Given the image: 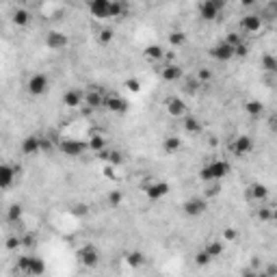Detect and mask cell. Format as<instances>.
<instances>
[{
	"mask_svg": "<svg viewBox=\"0 0 277 277\" xmlns=\"http://www.w3.org/2000/svg\"><path fill=\"white\" fill-rule=\"evenodd\" d=\"M227 173H230V162L227 160H210L208 165L202 167L199 178H202L206 184L208 182H221Z\"/></svg>",
	"mask_w": 277,
	"mask_h": 277,
	"instance_id": "obj_1",
	"label": "cell"
},
{
	"mask_svg": "<svg viewBox=\"0 0 277 277\" xmlns=\"http://www.w3.org/2000/svg\"><path fill=\"white\" fill-rule=\"evenodd\" d=\"M18 271L22 275L41 277L43 273H46V262L37 256H20L18 258Z\"/></svg>",
	"mask_w": 277,
	"mask_h": 277,
	"instance_id": "obj_2",
	"label": "cell"
},
{
	"mask_svg": "<svg viewBox=\"0 0 277 277\" xmlns=\"http://www.w3.org/2000/svg\"><path fill=\"white\" fill-rule=\"evenodd\" d=\"M199 18L206 20V22H213L221 15V11L225 9V2L223 0H204L199 2Z\"/></svg>",
	"mask_w": 277,
	"mask_h": 277,
	"instance_id": "obj_3",
	"label": "cell"
},
{
	"mask_svg": "<svg viewBox=\"0 0 277 277\" xmlns=\"http://www.w3.org/2000/svg\"><path fill=\"white\" fill-rule=\"evenodd\" d=\"M87 150H89V145L83 143V141H78V139H61L59 141V152H63V154L69 156V158H78V156H83Z\"/></svg>",
	"mask_w": 277,
	"mask_h": 277,
	"instance_id": "obj_4",
	"label": "cell"
},
{
	"mask_svg": "<svg viewBox=\"0 0 277 277\" xmlns=\"http://www.w3.org/2000/svg\"><path fill=\"white\" fill-rule=\"evenodd\" d=\"M253 150V139L249 137V134H238L236 139H232L230 143V152L232 156H236V158H243V156L251 154Z\"/></svg>",
	"mask_w": 277,
	"mask_h": 277,
	"instance_id": "obj_5",
	"label": "cell"
},
{
	"mask_svg": "<svg viewBox=\"0 0 277 277\" xmlns=\"http://www.w3.org/2000/svg\"><path fill=\"white\" fill-rule=\"evenodd\" d=\"M264 26V18L260 13H247L241 18V32L243 35H256L262 31Z\"/></svg>",
	"mask_w": 277,
	"mask_h": 277,
	"instance_id": "obj_6",
	"label": "cell"
},
{
	"mask_svg": "<svg viewBox=\"0 0 277 277\" xmlns=\"http://www.w3.org/2000/svg\"><path fill=\"white\" fill-rule=\"evenodd\" d=\"M106 93L100 89V87H91V89L85 91V106L91 108V111H97V108L106 106Z\"/></svg>",
	"mask_w": 277,
	"mask_h": 277,
	"instance_id": "obj_7",
	"label": "cell"
},
{
	"mask_svg": "<svg viewBox=\"0 0 277 277\" xmlns=\"http://www.w3.org/2000/svg\"><path fill=\"white\" fill-rule=\"evenodd\" d=\"M76 256H78V262L87 269H95L97 264H100V251H97L93 245H83Z\"/></svg>",
	"mask_w": 277,
	"mask_h": 277,
	"instance_id": "obj_8",
	"label": "cell"
},
{
	"mask_svg": "<svg viewBox=\"0 0 277 277\" xmlns=\"http://www.w3.org/2000/svg\"><path fill=\"white\" fill-rule=\"evenodd\" d=\"M48 87H50V80H48L46 74H32L29 78V83H26V91H29L31 95H43L48 91Z\"/></svg>",
	"mask_w": 277,
	"mask_h": 277,
	"instance_id": "obj_9",
	"label": "cell"
},
{
	"mask_svg": "<svg viewBox=\"0 0 277 277\" xmlns=\"http://www.w3.org/2000/svg\"><path fill=\"white\" fill-rule=\"evenodd\" d=\"M184 215L186 216H191V219H195V216H202L206 210H208V199L204 197H191V199H186V202H184Z\"/></svg>",
	"mask_w": 277,
	"mask_h": 277,
	"instance_id": "obj_10",
	"label": "cell"
},
{
	"mask_svg": "<svg viewBox=\"0 0 277 277\" xmlns=\"http://www.w3.org/2000/svg\"><path fill=\"white\" fill-rule=\"evenodd\" d=\"M208 52H210V57H213L215 61H219V63H227V61H232V59H234V48H232L225 39H221L219 43H215Z\"/></svg>",
	"mask_w": 277,
	"mask_h": 277,
	"instance_id": "obj_11",
	"label": "cell"
},
{
	"mask_svg": "<svg viewBox=\"0 0 277 277\" xmlns=\"http://www.w3.org/2000/svg\"><path fill=\"white\" fill-rule=\"evenodd\" d=\"M46 46L50 48V50L59 52V50H65V48L69 46V37L65 35L61 31H50L46 35Z\"/></svg>",
	"mask_w": 277,
	"mask_h": 277,
	"instance_id": "obj_12",
	"label": "cell"
},
{
	"mask_svg": "<svg viewBox=\"0 0 277 277\" xmlns=\"http://www.w3.org/2000/svg\"><path fill=\"white\" fill-rule=\"evenodd\" d=\"M165 106H167V113H169L171 117H176V119H184L188 115V106L184 104V100L182 97H167V102H165Z\"/></svg>",
	"mask_w": 277,
	"mask_h": 277,
	"instance_id": "obj_13",
	"label": "cell"
},
{
	"mask_svg": "<svg viewBox=\"0 0 277 277\" xmlns=\"http://www.w3.org/2000/svg\"><path fill=\"white\" fill-rule=\"evenodd\" d=\"M111 9H113V0H91L89 2V13L100 20L111 18Z\"/></svg>",
	"mask_w": 277,
	"mask_h": 277,
	"instance_id": "obj_14",
	"label": "cell"
},
{
	"mask_svg": "<svg viewBox=\"0 0 277 277\" xmlns=\"http://www.w3.org/2000/svg\"><path fill=\"white\" fill-rule=\"evenodd\" d=\"M20 150H22V154H24V156L41 154V137H37V134H29V137H24V139H22Z\"/></svg>",
	"mask_w": 277,
	"mask_h": 277,
	"instance_id": "obj_15",
	"label": "cell"
},
{
	"mask_svg": "<svg viewBox=\"0 0 277 277\" xmlns=\"http://www.w3.org/2000/svg\"><path fill=\"white\" fill-rule=\"evenodd\" d=\"M20 176V167H13V165H2L0 167V186L7 191V188L13 186L15 178Z\"/></svg>",
	"mask_w": 277,
	"mask_h": 277,
	"instance_id": "obj_16",
	"label": "cell"
},
{
	"mask_svg": "<svg viewBox=\"0 0 277 277\" xmlns=\"http://www.w3.org/2000/svg\"><path fill=\"white\" fill-rule=\"evenodd\" d=\"M167 193H169V184H167L165 180H154L150 186H145V195H148L150 199H154V202L162 199Z\"/></svg>",
	"mask_w": 277,
	"mask_h": 277,
	"instance_id": "obj_17",
	"label": "cell"
},
{
	"mask_svg": "<svg viewBox=\"0 0 277 277\" xmlns=\"http://www.w3.org/2000/svg\"><path fill=\"white\" fill-rule=\"evenodd\" d=\"M158 72H160V78L165 80V83H178V80L184 78V69L178 63L176 65H162Z\"/></svg>",
	"mask_w": 277,
	"mask_h": 277,
	"instance_id": "obj_18",
	"label": "cell"
},
{
	"mask_svg": "<svg viewBox=\"0 0 277 277\" xmlns=\"http://www.w3.org/2000/svg\"><path fill=\"white\" fill-rule=\"evenodd\" d=\"M63 104L67 108H78V106H85V93L78 89H67L63 93Z\"/></svg>",
	"mask_w": 277,
	"mask_h": 277,
	"instance_id": "obj_19",
	"label": "cell"
},
{
	"mask_svg": "<svg viewBox=\"0 0 277 277\" xmlns=\"http://www.w3.org/2000/svg\"><path fill=\"white\" fill-rule=\"evenodd\" d=\"M104 108H106V111H111V113L122 115V113L128 111V100H126V97H122V95H108Z\"/></svg>",
	"mask_w": 277,
	"mask_h": 277,
	"instance_id": "obj_20",
	"label": "cell"
},
{
	"mask_svg": "<svg viewBox=\"0 0 277 277\" xmlns=\"http://www.w3.org/2000/svg\"><path fill=\"white\" fill-rule=\"evenodd\" d=\"M247 197L251 199V202L262 204V202H267V197H269V188L264 186V184H260V182H253L251 186L247 188Z\"/></svg>",
	"mask_w": 277,
	"mask_h": 277,
	"instance_id": "obj_21",
	"label": "cell"
},
{
	"mask_svg": "<svg viewBox=\"0 0 277 277\" xmlns=\"http://www.w3.org/2000/svg\"><path fill=\"white\" fill-rule=\"evenodd\" d=\"M143 59L150 63H162V59H165V48L158 46V43H152V46H148L143 50Z\"/></svg>",
	"mask_w": 277,
	"mask_h": 277,
	"instance_id": "obj_22",
	"label": "cell"
},
{
	"mask_svg": "<svg viewBox=\"0 0 277 277\" xmlns=\"http://www.w3.org/2000/svg\"><path fill=\"white\" fill-rule=\"evenodd\" d=\"M225 245H227V243L223 241V238H213V241H208V245H206L204 249L208 251L210 258L216 260V258H221L225 253Z\"/></svg>",
	"mask_w": 277,
	"mask_h": 277,
	"instance_id": "obj_23",
	"label": "cell"
},
{
	"mask_svg": "<svg viewBox=\"0 0 277 277\" xmlns=\"http://www.w3.org/2000/svg\"><path fill=\"white\" fill-rule=\"evenodd\" d=\"M182 126H184V132H188L191 137H197V134H202V130H204L202 122H199L195 115H186V117H184Z\"/></svg>",
	"mask_w": 277,
	"mask_h": 277,
	"instance_id": "obj_24",
	"label": "cell"
},
{
	"mask_svg": "<svg viewBox=\"0 0 277 277\" xmlns=\"http://www.w3.org/2000/svg\"><path fill=\"white\" fill-rule=\"evenodd\" d=\"M102 160L106 162V165H111V167H119V165H123V154L122 152H117V150H104L102 154H97Z\"/></svg>",
	"mask_w": 277,
	"mask_h": 277,
	"instance_id": "obj_25",
	"label": "cell"
},
{
	"mask_svg": "<svg viewBox=\"0 0 277 277\" xmlns=\"http://www.w3.org/2000/svg\"><path fill=\"white\" fill-rule=\"evenodd\" d=\"M126 264L130 269H141L145 264V253L139 251V249H132V251L126 253Z\"/></svg>",
	"mask_w": 277,
	"mask_h": 277,
	"instance_id": "obj_26",
	"label": "cell"
},
{
	"mask_svg": "<svg viewBox=\"0 0 277 277\" xmlns=\"http://www.w3.org/2000/svg\"><path fill=\"white\" fill-rule=\"evenodd\" d=\"M162 150H165V154H178V152L182 150V139L180 137H167L165 141H162Z\"/></svg>",
	"mask_w": 277,
	"mask_h": 277,
	"instance_id": "obj_27",
	"label": "cell"
},
{
	"mask_svg": "<svg viewBox=\"0 0 277 277\" xmlns=\"http://www.w3.org/2000/svg\"><path fill=\"white\" fill-rule=\"evenodd\" d=\"M87 145H89L91 152H95V154H102V152L106 150V139L102 137V134H91V139L87 141Z\"/></svg>",
	"mask_w": 277,
	"mask_h": 277,
	"instance_id": "obj_28",
	"label": "cell"
},
{
	"mask_svg": "<svg viewBox=\"0 0 277 277\" xmlns=\"http://www.w3.org/2000/svg\"><path fill=\"white\" fill-rule=\"evenodd\" d=\"M31 18H32L31 11L24 9V7H18V9L13 11V24L15 26H26L31 22Z\"/></svg>",
	"mask_w": 277,
	"mask_h": 277,
	"instance_id": "obj_29",
	"label": "cell"
},
{
	"mask_svg": "<svg viewBox=\"0 0 277 277\" xmlns=\"http://www.w3.org/2000/svg\"><path fill=\"white\" fill-rule=\"evenodd\" d=\"M245 113L249 117H260L264 113V104L260 100H247L245 102Z\"/></svg>",
	"mask_w": 277,
	"mask_h": 277,
	"instance_id": "obj_30",
	"label": "cell"
},
{
	"mask_svg": "<svg viewBox=\"0 0 277 277\" xmlns=\"http://www.w3.org/2000/svg\"><path fill=\"white\" fill-rule=\"evenodd\" d=\"M260 65H262V69L267 74H277V57H275V54L267 52L262 57V61H260Z\"/></svg>",
	"mask_w": 277,
	"mask_h": 277,
	"instance_id": "obj_31",
	"label": "cell"
},
{
	"mask_svg": "<svg viewBox=\"0 0 277 277\" xmlns=\"http://www.w3.org/2000/svg\"><path fill=\"white\" fill-rule=\"evenodd\" d=\"M202 89H204V85L197 80V76H191V78H186V80H184V91H186V93L197 95Z\"/></svg>",
	"mask_w": 277,
	"mask_h": 277,
	"instance_id": "obj_32",
	"label": "cell"
},
{
	"mask_svg": "<svg viewBox=\"0 0 277 277\" xmlns=\"http://www.w3.org/2000/svg\"><path fill=\"white\" fill-rule=\"evenodd\" d=\"M126 15H128V2H123V0H113L111 18H126Z\"/></svg>",
	"mask_w": 277,
	"mask_h": 277,
	"instance_id": "obj_33",
	"label": "cell"
},
{
	"mask_svg": "<svg viewBox=\"0 0 277 277\" xmlns=\"http://www.w3.org/2000/svg\"><path fill=\"white\" fill-rule=\"evenodd\" d=\"M186 43V35H184L182 31H173L171 35H169V46H171V50H176V48H180Z\"/></svg>",
	"mask_w": 277,
	"mask_h": 277,
	"instance_id": "obj_34",
	"label": "cell"
},
{
	"mask_svg": "<svg viewBox=\"0 0 277 277\" xmlns=\"http://www.w3.org/2000/svg\"><path fill=\"white\" fill-rule=\"evenodd\" d=\"M225 41L230 43L232 48H236V46H241V43H245V35H243L241 31H230L225 35Z\"/></svg>",
	"mask_w": 277,
	"mask_h": 277,
	"instance_id": "obj_35",
	"label": "cell"
},
{
	"mask_svg": "<svg viewBox=\"0 0 277 277\" xmlns=\"http://www.w3.org/2000/svg\"><path fill=\"white\" fill-rule=\"evenodd\" d=\"M195 76H197V80H199V83H202L204 87H208L210 83H213V78H215L213 69H208V67H199V69H197V74H195Z\"/></svg>",
	"mask_w": 277,
	"mask_h": 277,
	"instance_id": "obj_36",
	"label": "cell"
},
{
	"mask_svg": "<svg viewBox=\"0 0 277 277\" xmlns=\"http://www.w3.org/2000/svg\"><path fill=\"white\" fill-rule=\"evenodd\" d=\"M256 216L260 221H264V223H267V221H273V208H271V206H262V204H260L258 210H256Z\"/></svg>",
	"mask_w": 277,
	"mask_h": 277,
	"instance_id": "obj_37",
	"label": "cell"
},
{
	"mask_svg": "<svg viewBox=\"0 0 277 277\" xmlns=\"http://www.w3.org/2000/svg\"><path fill=\"white\" fill-rule=\"evenodd\" d=\"M20 219H22V206L20 204H13L7 210V221H9V223H18Z\"/></svg>",
	"mask_w": 277,
	"mask_h": 277,
	"instance_id": "obj_38",
	"label": "cell"
},
{
	"mask_svg": "<svg viewBox=\"0 0 277 277\" xmlns=\"http://www.w3.org/2000/svg\"><path fill=\"white\" fill-rule=\"evenodd\" d=\"M219 193H221V182H208V184H206V191H204L206 199H213Z\"/></svg>",
	"mask_w": 277,
	"mask_h": 277,
	"instance_id": "obj_39",
	"label": "cell"
},
{
	"mask_svg": "<svg viewBox=\"0 0 277 277\" xmlns=\"http://www.w3.org/2000/svg\"><path fill=\"white\" fill-rule=\"evenodd\" d=\"M106 202L111 208H117V206H122V202H123V193L122 191H111L106 197Z\"/></svg>",
	"mask_w": 277,
	"mask_h": 277,
	"instance_id": "obj_40",
	"label": "cell"
},
{
	"mask_svg": "<svg viewBox=\"0 0 277 277\" xmlns=\"http://www.w3.org/2000/svg\"><path fill=\"white\" fill-rule=\"evenodd\" d=\"M195 264H197V267H208L210 262H213V258L208 256V251H206V249H202V251H197L195 253Z\"/></svg>",
	"mask_w": 277,
	"mask_h": 277,
	"instance_id": "obj_41",
	"label": "cell"
},
{
	"mask_svg": "<svg viewBox=\"0 0 277 277\" xmlns=\"http://www.w3.org/2000/svg\"><path fill=\"white\" fill-rule=\"evenodd\" d=\"M113 35H115V32H113V29H102L100 32H97V41L106 46V43L113 41Z\"/></svg>",
	"mask_w": 277,
	"mask_h": 277,
	"instance_id": "obj_42",
	"label": "cell"
},
{
	"mask_svg": "<svg viewBox=\"0 0 277 277\" xmlns=\"http://www.w3.org/2000/svg\"><path fill=\"white\" fill-rule=\"evenodd\" d=\"M236 238H238V232L234 230V227H225L223 230V241L225 243H234Z\"/></svg>",
	"mask_w": 277,
	"mask_h": 277,
	"instance_id": "obj_43",
	"label": "cell"
},
{
	"mask_svg": "<svg viewBox=\"0 0 277 277\" xmlns=\"http://www.w3.org/2000/svg\"><path fill=\"white\" fill-rule=\"evenodd\" d=\"M247 54H249V43H247V41L234 48V57H238V59H245Z\"/></svg>",
	"mask_w": 277,
	"mask_h": 277,
	"instance_id": "obj_44",
	"label": "cell"
},
{
	"mask_svg": "<svg viewBox=\"0 0 277 277\" xmlns=\"http://www.w3.org/2000/svg\"><path fill=\"white\" fill-rule=\"evenodd\" d=\"M178 54H176V50H165V59H162V65H176L178 61Z\"/></svg>",
	"mask_w": 277,
	"mask_h": 277,
	"instance_id": "obj_45",
	"label": "cell"
},
{
	"mask_svg": "<svg viewBox=\"0 0 277 277\" xmlns=\"http://www.w3.org/2000/svg\"><path fill=\"white\" fill-rule=\"evenodd\" d=\"M123 85H126L128 89L132 91V93H137V91H141V80H139V78H128Z\"/></svg>",
	"mask_w": 277,
	"mask_h": 277,
	"instance_id": "obj_46",
	"label": "cell"
},
{
	"mask_svg": "<svg viewBox=\"0 0 277 277\" xmlns=\"http://www.w3.org/2000/svg\"><path fill=\"white\" fill-rule=\"evenodd\" d=\"M20 245H22V236H9V238H7V249H9V251L18 249Z\"/></svg>",
	"mask_w": 277,
	"mask_h": 277,
	"instance_id": "obj_47",
	"label": "cell"
},
{
	"mask_svg": "<svg viewBox=\"0 0 277 277\" xmlns=\"http://www.w3.org/2000/svg\"><path fill=\"white\" fill-rule=\"evenodd\" d=\"M35 243H37V238L32 234H24V236H22V245H24V247H35Z\"/></svg>",
	"mask_w": 277,
	"mask_h": 277,
	"instance_id": "obj_48",
	"label": "cell"
},
{
	"mask_svg": "<svg viewBox=\"0 0 277 277\" xmlns=\"http://www.w3.org/2000/svg\"><path fill=\"white\" fill-rule=\"evenodd\" d=\"M241 277H258V271L251 269V267H247V269L241 273Z\"/></svg>",
	"mask_w": 277,
	"mask_h": 277,
	"instance_id": "obj_49",
	"label": "cell"
},
{
	"mask_svg": "<svg viewBox=\"0 0 277 277\" xmlns=\"http://www.w3.org/2000/svg\"><path fill=\"white\" fill-rule=\"evenodd\" d=\"M264 273H267L269 277H277V264H269V267L264 269Z\"/></svg>",
	"mask_w": 277,
	"mask_h": 277,
	"instance_id": "obj_50",
	"label": "cell"
},
{
	"mask_svg": "<svg viewBox=\"0 0 277 277\" xmlns=\"http://www.w3.org/2000/svg\"><path fill=\"white\" fill-rule=\"evenodd\" d=\"M271 130H275V132H277V113H275V115H271Z\"/></svg>",
	"mask_w": 277,
	"mask_h": 277,
	"instance_id": "obj_51",
	"label": "cell"
},
{
	"mask_svg": "<svg viewBox=\"0 0 277 277\" xmlns=\"http://www.w3.org/2000/svg\"><path fill=\"white\" fill-rule=\"evenodd\" d=\"M269 9L273 11V18H277V2H271V4H269Z\"/></svg>",
	"mask_w": 277,
	"mask_h": 277,
	"instance_id": "obj_52",
	"label": "cell"
},
{
	"mask_svg": "<svg viewBox=\"0 0 277 277\" xmlns=\"http://www.w3.org/2000/svg\"><path fill=\"white\" fill-rule=\"evenodd\" d=\"M273 221H275V223H277V206H275V208H273Z\"/></svg>",
	"mask_w": 277,
	"mask_h": 277,
	"instance_id": "obj_53",
	"label": "cell"
},
{
	"mask_svg": "<svg viewBox=\"0 0 277 277\" xmlns=\"http://www.w3.org/2000/svg\"><path fill=\"white\" fill-rule=\"evenodd\" d=\"M258 277H269V275L264 273V271H258Z\"/></svg>",
	"mask_w": 277,
	"mask_h": 277,
	"instance_id": "obj_54",
	"label": "cell"
}]
</instances>
